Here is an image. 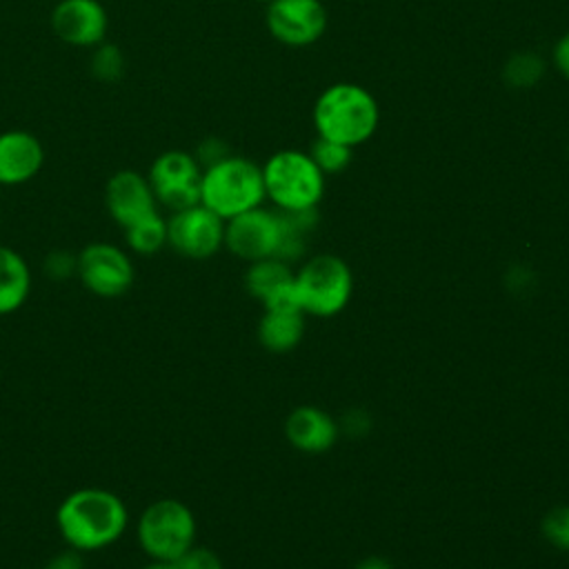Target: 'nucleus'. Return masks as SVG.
I'll list each match as a JSON object with an SVG mask.
<instances>
[{
    "label": "nucleus",
    "instance_id": "obj_33",
    "mask_svg": "<svg viewBox=\"0 0 569 569\" xmlns=\"http://www.w3.org/2000/svg\"><path fill=\"white\" fill-rule=\"evenodd\" d=\"M567 153H569V147H567Z\"/></svg>",
    "mask_w": 569,
    "mask_h": 569
},
{
    "label": "nucleus",
    "instance_id": "obj_30",
    "mask_svg": "<svg viewBox=\"0 0 569 569\" xmlns=\"http://www.w3.org/2000/svg\"><path fill=\"white\" fill-rule=\"evenodd\" d=\"M356 569H391V565L385 560V558H378V556H371V558H365L356 565Z\"/></svg>",
    "mask_w": 569,
    "mask_h": 569
},
{
    "label": "nucleus",
    "instance_id": "obj_9",
    "mask_svg": "<svg viewBox=\"0 0 569 569\" xmlns=\"http://www.w3.org/2000/svg\"><path fill=\"white\" fill-rule=\"evenodd\" d=\"M224 244V220L202 202L167 218V247L189 260H207Z\"/></svg>",
    "mask_w": 569,
    "mask_h": 569
},
{
    "label": "nucleus",
    "instance_id": "obj_19",
    "mask_svg": "<svg viewBox=\"0 0 569 569\" xmlns=\"http://www.w3.org/2000/svg\"><path fill=\"white\" fill-rule=\"evenodd\" d=\"M127 247L138 256H153L167 247V218L160 211L122 229Z\"/></svg>",
    "mask_w": 569,
    "mask_h": 569
},
{
    "label": "nucleus",
    "instance_id": "obj_2",
    "mask_svg": "<svg viewBox=\"0 0 569 569\" xmlns=\"http://www.w3.org/2000/svg\"><path fill=\"white\" fill-rule=\"evenodd\" d=\"M311 118L320 138L353 149L376 133L380 107L362 84L336 82L316 98Z\"/></svg>",
    "mask_w": 569,
    "mask_h": 569
},
{
    "label": "nucleus",
    "instance_id": "obj_31",
    "mask_svg": "<svg viewBox=\"0 0 569 569\" xmlns=\"http://www.w3.org/2000/svg\"><path fill=\"white\" fill-rule=\"evenodd\" d=\"M142 569H178L176 562H167V560H149Z\"/></svg>",
    "mask_w": 569,
    "mask_h": 569
},
{
    "label": "nucleus",
    "instance_id": "obj_10",
    "mask_svg": "<svg viewBox=\"0 0 569 569\" xmlns=\"http://www.w3.org/2000/svg\"><path fill=\"white\" fill-rule=\"evenodd\" d=\"M280 233L278 209H264L262 204L224 220V247L247 262L276 258Z\"/></svg>",
    "mask_w": 569,
    "mask_h": 569
},
{
    "label": "nucleus",
    "instance_id": "obj_5",
    "mask_svg": "<svg viewBox=\"0 0 569 569\" xmlns=\"http://www.w3.org/2000/svg\"><path fill=\"white\" fill-rule=\"evenodd\" d=\"M196 516L176 498H160L144 507L136 522V540L149 560L176 562L196 545Z\"/></svg>",
    "mask_w": 569,
    "mask_h": 569
},
{
    "label": "nucleus",
    "instance_id": "obj_29",
    "mask_svg": "<svg viewBox=\"0 0 569 569\" xmlns=\"http://www.w3.org/2000/svg\"><path fill=\"white\" fill-rule=\"evenodd\" d=\"M345 429L351 436H365L369 429V416L362 409H351L345 416Z\"/></svg>",
    "mask_w": 569,
    "mask_h": 569
},
{
    "label": "nucleus",
    "instance_id": "obj_4",
    "mask_svg": "<svg viewBox=\"0 0 569 569\" xmlns=\"http://www.w3.org/2000/svg\"><path fill=\"white\" fill-rule=\"evenodd\" d=\"M262 167L264 196L282 211L316 209L325 193V173L307 151L282 149Z\"/></svg>",
    "mask_w": 569,
    "mask_h": 569
},
{
    "label": "nucleus",
    "instance_id": "obj_12",
    "mask_svg": "<svg viewBox=\"0 0 569 569\" xmlns=\"http://www.w3.org/2000/svg\"><path fill=\"white\" fill-rule=\"evenodd\" d=\"M51 29L64 44L93 49L107 40L109 13L100 0H58L51 9Z\"/></svg>",
    "mask_w": 569,
    "mask_h": 569
},
{
    "label": "nucleus",
    "instance_id": "obj_7",
    "mask_svg": "<svg viewBox=\"0 0 569 569\" xmlns=\"http://www.w3.org/2000/svg\"><path fill=\"white\" fill-rule=\"evenodd\" d=\"M76 276L89 293L98 298H120L131 289L136 269L122 247L96 240L80 249Z\"/></svg>",
    "mask_w": 569,
    "mask_h": 569
},
{
    "label": "nucleus",
    "instance_id": "obj_18",
    "mask_svg": "<svg viewBox=\"0 0 569 569\" xmlns=\"http://www.w3.org/2000/svg\"><path fill=\"white\" fill-rule=\"evenodd\" d=\"M305 333L302 311H276L264 309V316L258 325V338L264 349L273 353H284L298 347Z\"/></svg>",
    "mask_w": 569,
    "mask_h": 569
},
{
    "label": "nucleus",
    "instance_id": "obj_14",
    "mask_svg": "<svg viewBox=\"0 0 569 569\" xmlns=\"http://www.w3.org/2000/svg\"><path fill=\"white\" fill-rule=\"evenodd\" d=\"M244 284L247 291L264 305V309L302 311L296 293V273L291 271L289 262L280 258L249 262Z\"/></svg>",
    "mask_w": 569,
    "mask_h": 569
},
{
    "label": "nucleus",
    "instance_id": "obj_28",
    "mask_svg": "<svg viewBox=\"0 0 569 569\" xmlns=\"http://www.w3.org/2000/svg\"><path fill=\"white\" fill-rule=\"evenodd\" d=\"M551 62L569 80V31L556 40L551 49Z\"/></svg>",
    "mask_w": 569,
    "mask_h": 569
},
{
    "label": "nucleus",
    "instance_id": "obj_32",
    "mask_svg": "<svg viewBox=\"0 0 569 569\" xmlns=\"http://www.w3.org/2000/svg\"><path fill=\"white\" fill-rule=\"evenodd\" d=\"M260 2H269V0H260Z\"/></svg>",
    "mask_w": 569,
    "mask_h": 569
},
{
    "label": "nucleus",
    "instance_id": "obj_22",
    "mask_svg": "<svg viewBox=\"0 0 569 569\" xmlns=\"http://www.w3.org/2000/svg\"><path fill=\"white\" fill-rule=\"evenodd\" d=\"M307 153L311 156V160L318 164V169L325 176H331V173H340L349 167L353 149L347 147V144H340V142L316 136V140L311 142Z\"/></svg>",
    "mask_w": 569,
    "mask_h": 569
},
{
    "label": "nucleus",
    "instance_id": "obj_27",
    "mask_svg": "<svg viewBox=\"0 0 569 569\" xmlns=\"http://www.w3.org/2000/svg\"><path fill=\"white\" fill-rule=\"evenodd\" d=\"M44 569H87L82 553L76 549H64L47 560Z\"/></svg>",
    "mask_w": 569,
    "mask_h": 569
},
{
    "label": "nucleus",
    "instance_id": "obj_25",
    "mask_svg": "<svg viewBox=\"0 0 569 569\" xmlns=\"http://www.w3.org/2000/svg\"><path fill=\"white\" fill-rule=\"evenodd\" d=\"M76 264H78V253L64 251V249H56V251L47 253L42 269L53 280H67L69 276L76 273Z\"/></svg>",
    "mask_w": 569,
    "mask_h": 569
},
{
    "label": "nucleus",
    "instance_id": "obj_23",
    "mask_svg": "<svg viewBox=\"0 0 569 569\" xmlns=\"http://www.w3.org/2000/svg\"><path fill=\"white\" fill-rule=\"evenodd\" d=\"M542 536L562 551H569V505L553 507L545 513L540 522Z\"/></svg>",
    "mask_w": 569,
    "mask_h": 569
},
{
    "label": "nucleus",
    "instance_id": "obj_1",
    "mask_svg": "<svg viewBox=\"0 0 569 569\" xmlns=\"http://www.w3.org/2000/svg\"><path fill=\"white\" fill-rule=\"evenodd\" d=\"M56 527L69 549L80 553L116 545L129 527L127 502L104 487H80L62 498Z\"/></svg>",
    "mask_w": 569,
    "mask_h": 569
},
{
    "label": "nucleus",
    "instance_id": "obj_20",
    "mask_svg": "<svg viewBox=\"0 0 569 569\" xmlns=\"http://www.w3.org/2000/svg\"><path fill=\"white\" fill-rule=\"evenodd\" d=\"M545 76V60L536 51H516L502 64V80L511 89H531Z\"/></svg>",
    "mask_w": 569,
    "mask_h": 569
},
{
    "label": "nucleus",
    "instance_id": "obj_8",
    "mask_svg": "<svg viewBox=\"0 0 569 569\" xmlns=\"http://www.w3.org/2000/svg\"><path fill=\"white\" fill-rule=\"evenodd\" d=\"M147 178L158 204L171 213L200 202L202 167L191 151L167 149L158 153L147 171Z\"/></svg>",
    "mask_w": 569,
    "mask_h": 569
},
{
    "label": "nucleus",
    "instance_id": "obj_6",
    "mask_svg": "<svg viewBox=\"0 0 569 569\" xmlns=\"http://www.w3.org/2000/svg\"><path fill=\"white\" fill-rule=\"evenodd\" d=\"M353 291V276L349 264L333 253H318L309 258L296 273V293L300 309L329 318L340 313Z\"/></svg>",
    "mask_w": 569,
    "mask_h": 569
},
{
    "label": "nucleus",
    "instance_id": "obj_3",
    "mask_svg": "<svg viewBox=\"0 0 569 569\" xmlns=\"http://www.w3.org/2000/svg\"><path fill=\"white\" fill-rule=\"evenodd\" d=\"M264 198L262 167L251 158L231 153L202 169L200 202L222 220L260 207Z\"/></svg>",
    "mask_w": 569,
    "mask_h": 569
},
{
    "label": "nucleus",
    "instance_id": "obj_24",
    "mask_svg": "<svg viewBox=\"0 0 569 569\" xmlns=\"http://www.w3.org/2000/svg\"><path fill=\"white\" fill-rule=\"evenodd\" d=\"M176 565L178 569H224L220 556L209 547H200V545H193L191 549H187L176 560Z\"/></svg>",
    "mask_w": 569,
    "mask_h": 569
},
{
    "label": "nucleus",
    "instance_id": "obj_13",
    "mask_svg": "<svg viewBox=\"0 0 569 569\" xmlns=\"http://www.w3.org/2000/svg\"><path fill=\"white\" fill-rule=\"evenodd\" d=\"M104 207L111 220L124 229L158 211L151 182L136 169H118L104 184Z\"/></svg>",
    "mask_w": 569,
    "mask_h": 569
},
{
    "label": "nucleus",
    "instance_id": "obj_17",
    "mask_svg": "<svg viewBox=\"0 0 569 569\" xmlns=\"http://www.w3.org/2000/svg\"><path fill=\"white\" fill-rule=\"evenodd\" d=\"M31 293V269L22 253L0 244V316L16 313Z\"/></svg>",
    "mask_w": 569,
    "mask_h": 569
},
{
    "label": "nucleus",
    "instance_id": "obj_15",
    "mask_svg": "<svg viewBox=\"0 0 569 569\" xmlns=\"http://www.w3.org/2000/svg\"><path fill=\"white\" fill-rule=\"evenodd\" d=\"M44 164V147L38 136L24 129L0 133V187L31 182Z\"/></svg>",
    "mask_w": 569,
    "mask_h": 569
},
{
    "label": "nucleus",
    "instance_id": "obj_26",
    "mask_svg": "<svg viewBox=\"0 0 569 569\" xmlns=\"http://www.w3.org/2000/svg\"><path fill=\"white\" fill-rule=\"evenodd\" d=\"M191 153L196 156L198 164H200L202 169H207V167H211V164L224 160L227 156H231V149H229V144H227L222 138L209 136V138L200 140L198 147H196Z\"/></svg>",
    "mask_w": 569,
    "mask_h": 569
},
{
    "label": "nucleus",
    "instance_id": "obj_11",
    "mask_svg": "<svg viewBox=\"0 0 569 569\" xmlns=\"http://www.w3.org/2000/svg\"><path fill=\"white\" fill-rule=\"evenodd\" d=\"M264 22L278 42L309 47L325 36L329 13L320 0H269Z\"/></svg>",
    "mask_w": 569,
    "mask_h": 569
},
{
    "label": "nucleus",
    "instance_id": "obj_16",
    "mask_svg": "<svg viewBox=\"0 0 569 569\" xmlns=\"http://www.w3.org/2000/svg\"><path fill=\"white\" fill-rule=\"evenodd\" d=\"M284 436L296 449L305 453H322L333 447L338 438V425L327 411L302 405L287 416Z\"/></svg>",
    "mask_w": 569,
    "mask_h": 569
},
{
    "label": "nucleus",
    "instance_id": "obj_21",
    "mask_svg": "<svg viewBox=\"0 0 569 569\" xmlns=\"http://www.w3.org/2000/svg\"><path fill=\"white\" fill-rule=\"evenodd\" d=\"M124 53L116 42H100L91 49L89 56V71L100 82H118L124 76Z\"/></svg>",
    "mask_w": 569,
    "mask_h": 569
}]
</instances>
